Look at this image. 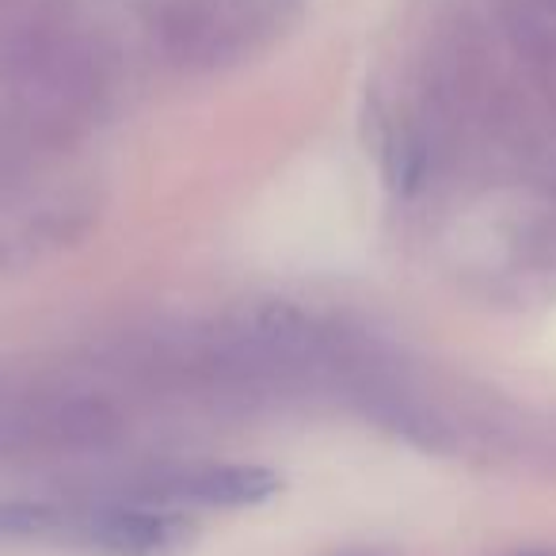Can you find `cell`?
<instances>
[{
  "label": "cell",
  "instance_id": "obj_3",
  "mask_svg": "<svg viewBox=\"0 0 556 556\" xmlns=\"http://www.w3.org/2000/svg\"><path fill=\"white\" fill-rule=\"evenodd\" d=\"M515 556H556V553H515Z\"/></svg>",
  "mask_w": 556,
  "mask_h": 556
},
{
  "label": "cell",
  "instance_id": "obj_1",
  "mask_svg": "<svg viewBox=\"0 0 556 556\" xmlns=\"http://www.w3.org/2000/svg\"><path fill=\"white\" fill-rule=\"evenodd\" d=\"M184 538V518L149 507L62 510V533H58V541H73L108 556H172Z\"/></svg>",
  "mask_w": 556,
  "mask_h": 556
},
{
  "label": "cell",
  "instance_id": "obj_2",
  "mask_svg": "<svg viewBox=\"0 0 556 556\" xmlns=\"http://www.w3.org/2000/svg\"><path fill=\"white\" fill-rule=\"evenodd\" d=\"M278 492V477L260 465H202L187 469L161 484V495L172 503H191V507H255Z\"/></svg>",
  "mask_w": 556,
  "mask_h": 556
}]
</instances>
